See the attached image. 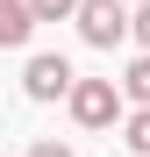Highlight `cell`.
<instances>
[{
    "mask_svg": "<svg viewBox=\"0 0 150 157\" xmlns=\"http://www.w3.org/2000/svg\"><path fill=\"white\" fill-rule=\"evenodd\" d=\"M71 21H79V36H86L93 50H114L121 36L136 29V14H129V0H79V14H71Z\"/></svg>",
    "mask_w": 150,
    "mask_h": 157,
    "instance_id": "6da1fadb",
    "label": "cell"
},
{
    "mask_svg": "<svg viewBox=\"0 0 150 157\" xmlns=\"http://www.w3.org/2000/svg\"><path fill=\"white\" fill-rule=\"evenodd\" d=\"M64 100H71V121H79V128H107V121L121 114V100H129V93H121L114 78H79Z\"/></svg>",
    "mask_w": 150,
    "mask_h": 157,
    "instance_id": "7a4b0ae2",
    "label": "cell"
},
{
    "mask_svg": "<svg viewBox=\"0 0 150 157\" xmlns=\"http://www.w3.org/2000/svg\"><path fill=\"white\" fill-rule=\"evenodd\" d=\"M21 86H29V100H57V93L79 86V71H71L64 57H50V50H43V57H29V78H21Z\"/></svg>",
    "mask_w": 150,
    "mask_h": 157,
    "instance_id": "3957f363",
    "label": "cell"
},
{
    "mask_svg": "<svg viewBox=\"0 0 150 157\" xmlns=\"http://www.w3.org/2000/svg\"><path fill=\"white\" fill-rule=\"evenodd\" d=\"M29 29H36V14H29V0H0V43H29Z\"/></svg>",
    "mask_w": 150,
    "mask_h": 157,
    "instance_id": "277c9868",
    "label": "cell"
},
{
    "mask_svg": "<svg viewBox=\"0 0 150 157\" xmlns=\"http://www.w3.org/2000/svg\"><path fill=\"white\" fill-rule=\"evenodd\" d=\"M121 93H129L136 107H150V50H143V57H136L129 71H121Z\"/></svg>",
    "mask_w": 150,
    "mask_h": 157,
    "instance_id": "5b68a950",
    "label": "cell"
},
{
    "mask_svg": "<svg viewBox=\"0 0 150 157\" xmlns=\"http://www.w3.org/2000/svg\"><path fill=\"white\" fill-rule=\"evenodd\" d=\"M29 14H36V21H71L79 0H29Z\"/></svg>",
    "mask_w": 150,
    "mask_h": 157,
    "instance_id": "8992f818",
    "label": "cell"
},
{
    "mask_svg": "<svg viewBox=\"0 0 150 157\" xmlns=\"http://www.w3.org/2000/svg\"><path fill=\"white\" fill-rule=\"evenodd\" d=\"M129 150H136V157H150V107H136V114H129Z\"/></svg>",
    "mask_w": 150,
    "mask_h": 157,
    "instance_id": "52a82bcc",
    "label": "cell"
},
{
    "mask_svg": "<svg viewBox=\"0 0 150 157\" xmlns=\"http://www.w3.org/2000/svg\"><path fill=\"white\" fill-rule=\"evenodd\" d=\"M129 36H136V43L150 50V0H136V29H129Z\"/></svg>",
    "mask_w": 150,
    "mask_h": 157,
    "instance_id": "ba28073f",
    "label": "cell"
},
{
    "mask_svg": "<svg viewBox=\"0 0 150 157\" xmlns=\"http://www.w3.org/2000/svg\"><path fill=\"white\" fill-rule=\"evenodd\" d=\"M29 157H71V150H64V143H36Z\"/></svg>",
    "mask_w": 150,
    "mask_h": 157,
    "instance_id": "9c48e42d",
    "label": "cell"
}]
</instances>
